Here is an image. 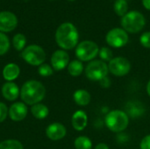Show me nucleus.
<instances>
[{
    "label": "nucleus",
    "instance_id": "28",
    "mask_svg": "<svg viewBox=\"0 0 150 149\" xmlns=\"http://www.w3.org/2000/svg\"><path fill=\"white\" fill-rule=\"evenodd\" d=\"M8 115H9V109L7 108L6 105L0 102V123L4 122Z\"/></svg>",
    "mask_w": 150,
    "mask_h": 149
},
{
    "label": "nucleus",
    "instance_id": "33",
    "mask_svg": "<svg viewBox=\"0 0 150 149\" xmlns=\"http://www.w3.org/2000/svg\"><path fill=\"white\" fill-rule=\"evenodd\" d=\"M147 92H148V95L150 97V80L147 84Z\"/></svg>",
    "mask_w": 150,
    "mask_h": 149
},
{
    "label": "nucleus",
    "instance_id": "9",
    "mask_svg": "<svg viewBox=\"0 0 150 149\" xmlns=\"http://www.w3.org/2000/svg\"><path fill=\"white\" fill-rule=\"evenodd\" d=\"M109 71L116 76H124L131 69L130 61L125 57H114L108 64Z\"/></svg>",
    "mask_w": 150,
    "mask_h": 149
},
{
    "label": "nucleus",
    "instance_id": "34",
    "mask_svg": "<svg viewBox=\"0 0 150 149\" xmlns=\"http://www.w3.org/2000/svg\"><path fill=\"white\" fill-rule=\"evenodd\" d=\"M69 1H75V0H69Z\"/></svg>",
    "mask_w": 150,
    "mask_h": 149
},
{
    "label": "nucleus",
    "instance_id": "24",
    "mask_svg": "<svg viewBox=\"0 0 150 149\" xmlns=\"http://www.w3.org/2000/svg\"><path fill=\"white\" fill-rule=\"evenodd\" d=\"M98 55L101 59V61H111L113 59V54H112V51L107 47H103L99 49L98 52Z\"/></svg>",
    "mask_w": 150,
    "mask_h": 149
},
{
    "label": "nucleus",
    "instance_id": "25",
    "mask_svg": "<svg viewBox=\"0 0 150 149\" xmlns=\"http://www.w3.org/2000/svg\"><path fill=\"white\" fill-rule=\"evenodd\" d=\"M10 48V40L8 37L0 32V55H4L8 52Z\"/></svg>",
    "mask_w": 150,
    "mask_h": 149
},
{
    "label": "nucleus",
    "instance_id": "5",
    "mask_svg": "<svg viewBox=\"0 0 150 149\" xmlns=\"http://www.w3.org/2000/svg\"><path fill=\"white\" fill-rule=\"evenodd\" d=\"M23 60L31 66H40L46 60L44 49L38 45H30L25 47L21 53Z\"/></svg>",
    "mask_w": 150,
    "mask_h": 149
},
{
    "label": "nucleus",
    "instance_id": "26",
    "mask_svg": "<svg viewBox=\"0 0 150 149\" xmlns=\"http://www.w3.org/2000/svg\"><path fill=\"white\" fill-rule=\"evenodd\" d=\"M38 73L41 76H52L53 75L54 69H53V68L50 65L46 64V63H43L40 66H39V68H38Z\"/></svg>",
    "mask_w": 150,
    "mask_h": 149
},
{
    "label": "nucleus",
    "instance_id": "20",
    "mask_svg": "<svg viewBox=\"0 0 150 149\" xmlns=\"http://www.w3.org/2000/svg\"><path fill=\"white\" fill-rule=\"evenodd\" d=\"M113 9L115 13L120 16L123 17L128 12V4L127 0H116L114 2Z\"/></svg>",
    "mask_w": 150,
    "mask_h": 149
},
{
    "label": "nucleus",
    "instance_id": "12",
    "mask_svg": "<svg viewBox=\"0 0 150 149\" xmlns=\"http://www.w3.org/2000/svg\"><path fill=\"white\" fill-rule=\"evenodd\" d=\"M27 115V106L25 103L16 102L9 108V117L15 122L22 121Z\"/></svg>",
    "mask_w": 150,
    "mask_h": 149
},
{
    "label": "nucleus",
    "instance_id": "30",
    "mask_svg": "<svg viewBox=\"0 0 150 149\" xmlns=\"http://www.w3.org/2000/svg\"><path fill=\"white\" fill-rule=\"evenodd\" d=\"M99 83H100V86L102 88H108L111 85V80L109 79V77L106 76V77L103 78L102 80H100L99 81Z\"/></svg>",
    "mask_w": 150,
    "mask_h": 149
},
{
    "label": "nucleus",
    "instance_id": "27",
    "mask_svg": "<svg viewBox=\"0 0 150 149\" xmlns=\"http://www.w3.org/2000/svg\"><path fill=\"white\" fill-rule=\"evenodd\" d=\"M140 42L146 48H150V32H146L141 35Z\"/></svg>",
    "mask_w": 150,
    "mask_h": 149
},
{
    "label": "nucleus",
    "instance_id": "11",
    "mask_svg": "<svg viewBox=\"0 0 150 149\" xmlns=\"http://www.w3.org/2000/svg\"><path fill=\"white\" fill-rule=\"evenodd\" d=\"M69 63V55L65 50H56L51 56L52 68L55 71H60L68 67Z\"/></svg>",
    "mask_w": 150,
    "mask_h": 149
},
{
    "label": "nucleus",
    "instance_id": "10",
    "mask_svg": "<svg viewBox=\"0 0 150 149\" xmlns=\"http://www.w3.org/2000/svg\"><path fill=\"white\" fill-rule=\"evenodd\" d=\"M18 25V18L15 14L11 11L0 12V32H9L13 31Z\"/></svg>",
    "mask_w": 150,
    "mask_h": 149
},
{
    "label": "nucleus",
    "instance_id": "29",
    "mask_svg": "<svg viewBox=\"0 0 150 149\" xmlns=\"http://www.w3.org/2000/svg\"><path fill=\"white\" fill-rule=\"evenodd\" d=\"M141 149H150V134L146 135L141 141Z\"/></svg>",
    "mask_w": 150,
    "mask_h": 149
},
{
    "label": "nucleus",
    "instance_id": "16",
    "mask_svg": "<svg viewBox=\"0 0 150 149\" xmlns=\"http://www.w3.org/2000/svg\"><path fill=\"white\" fill-rule=\"evenodd\" d=\"M20 74L19 67L15 63H8L4 66L3 69V77L8 82H12L16 80Z\"/></svg>",
    "mask_w": 150,
    "mask_h": 149
},
{
    "label": "nucleus",
    "instance_id": "3",
    "mask_svg": "<svg viewBox=\"0 0 150 149\" xmlns=\"http://www.w3.org/2000/svg\"><path fill=\"white\" fill-rule=\"evenodd\" d=\"M120 24L122 25V28L127 32L136 33L141 32L144 28L146 19L143 14L140 11H131L122 17Z\"/></svg>",
    "mask_w": 150,
    "mask_h": 149
},
{
    "label": "nucleus",
    "instance_id": "21",
    "mask_svg": "<svg viewBox=\"0 0 150 149\" xmlns=\"http://www.w3.org/2000/svg\"><path fill=\"white\" fill-rule=\"evenodd\" d=\"M74 146L76 149H91L92 142L86 136H79L75 140Z\"/></svg>",
    "mask_w": 150,
    "mask_h": 149
},
{
    "label": "nucleus",
    "instance_id": "8",
    "mask_svg": "<svg viewBox=\"0 0 150 149\" xmlns=\"http://www.w3.org/2000/svg\"><path fill=\"white\" fill-rule=\"evenodd\" d=\"M128 34L123 28H113L110 30L105 36L106 43L110 47L116 48L126 46L128 42Z\"/></svg>",
    "mask_w": 150,
    "mask_h": 149
},
{
    "label": "nucleus",
    "instance_id": "6",
    "mask_svg": "<svg viewBox=\"0 0 150 149\" xmlns=\"http://www.w3.org/2000/svg\"><path fill=\"white\" fill-rule=\"evenodd\" d=\"M108 71V65L101 60L91 61L85 68V75L91 81L99 82L107 76Z\"/></svg>",
    "mask_w": 150,
    "mask_h": 149
},
{
    "label": "nucleus",
    "instance_id": "18",
    "mask_svg": "<svg viewBox=\"0 0 150 149\" xmlns=\"http://www.w3.org/2000/svg\"><path fill=\"white\" fill-rule=\"evenodd\" d=\"M31 112H32L33 116L34 118H36L37 119H44L48 116L49 110L45 105L39 103L34 105H32Z\"/></svg>",
    "mask_w": 150,
    "mask_h": 149
},
{
    "label": "nucleus",
    "instance_id": "7",
    "mask_svg": "<svg viewBox=\"0 0 150 149\" xmlns=\"http://www.w3.org/2000/svg\"><path fill=\"white\" fill-rule=\"evenodd\" d=\"M98 46L91 40H83L76 48V55L81 61H92L98 54Z\"/></svg>",
    "mask_w": 150,
    "mask_h": 149
},
{
    "label": "nucleus",
    "instance_id": "19",
    "mask_svg": "<svg viewBox=\"0 0 150 149\" xmlns=\"http://www.w3.org/2000/svg\"><path fill=\"white\" fill-rule=\"evenodd\" d=\"M83 71V65L81 61L74 60L68 65V72L72 76H78Z\"/></svg>",
    "mask_w": 150,
    "mask_h": 149
},
{
    "label": "nucleus",
    "instance_id": "2",
    "mask_svg": "<svg viewBox=\"0 0 150 149\" xmlns=\"http://www.w3.org/2000/svg\"><path fill=\"white\" fill-rule=\"evenodd\" d=\"M46 96L44 85L36 80L25 82L20 89V97L25 105H34L41 102Z\"/></svg>",
    "mask_w": 150,
    "mask_h": 149
},
{
    "label": "nucleus",
    "instance_id": "14",
    "mask_svg": "<svg viewBox=\"0 0 150 149\" xmlns=\"http://www.w3.org/2000/svg\"><path fill=\"white\" fill-rule=\"evenodd\" d=\"M2 94H3V97L6 100L14 101L19 97L20 90H19L18 86L16 83H14L13 82H8L3 85Z\"/></svg>",
    "mask_w": 150,
    "mask_h": 149
},
{
    "label": "nucleus",
    "instance_id": "15",
    "mask_svg": "<svg viewBox=\"0 0 150 149\" xmlns=\"http://www.w3.org/2000/svg\"><path fill=\"white\" fill-rule=\"evenodd\" d=\"M71 124H72L73 128L76 131L84 130L88 124V117L85 112L82 110L76 111L72 116Z\"/></svg>",
    "mask_w": 150,
    "mask_h": 149
},
{
    "label": "nucleus",
    "instance_id": "17",
    "mask_svg": "<svg viewBox=\"0 0 150 149\" xmlns=\"http://www.w3.org/2000/svg\"><path fill=\"white\" fill-rule=\"evenodd\" d=\"M73 99L76 105L80 106H85L88 105L91 102V95L87 90L80 89L74 92Z\"/></svg>",
    "mask_w": 150,
    "mask_h": 149
},
{
    "label": "nucleus",
    "instance_id": "23",
    "mask_svg": "<svg viewBox=\"0 0 150 149\" xmlns=\"http://www.w3.org/2000/svg\"><path fill=\"white\" fill-rule=\"evenodd\" d=\"M0 149H24L20 141L17 140H5L0 142Z\"/></svg>",
    "mask_w": 150,
    "mask_h": 149
},
{
    "label": "nucleus",
    "instance_id": "32",
    "mask_svg": "<svg viewBox=\"0 0 150 149\" xmlns=\"http://www.w3.org/2000/svg\"><path fill=\"white\" fill-rule=\"evenodd\" d=\"M142 4L147 10H150V0H142Z\"/></svg>",
    "mask_w": 150,
    "mask_h": 149
},
{
    "label": "nucleus",
    "instance_id": "4",
    "mask_svg": "<svg viewBox=\"0 0 150 149\" xmlns=\"http://www.w3.org/2000/svg\"><path fill=\"white\" fill-rule=\"evenodd\" d=\"M105 126L113 133H120L127 129L129 124L127 113L120 110L111 111L105 116Z\"/></svg>",
    "mask_w": 150,
    "mask_h": 149
},
{
    "label": "nucleus",
    "instance_id": "31",
    "mask_svg": "<svg viewBox=\"0 0 150 149\" xmlns=\"http://www.w3.org/2000/svg\"><path fill=\"white\" fill-rule=\"evenodd\" d=\"M95 149H109V147L105 143H99L96 146Z\"/></svg>",
    "mask_w": 150,
    "mask_h": 149
},
{
    "label": "nucleus",
    "instance_id": "22",
    "mask_svg": "<svg viewBox=\"0 0 150 149\" xmlns=\"http://www.w3.org/2000/svg\"><path fill=\"white\" fill-rule=\"evenodd\" d=\"M12 44L16 50L23 51L26 44V38L22 33H17L12 39Z\"/></svg>",
    "mask_w": 150,
    "mask_h": 149
},
{
    "label": "nucleus",
    "instance_id": "13",
    "mask_svg": "<svg viewBox=\"0 0 150 149\" xmlns=\"http://www.w3.org/2000/svg\"><path fill=\"white\" fill-rule=\"evenodd\" d=\"M66 127L61 123H52L46 129V135L51 141H60L66 136Z\"/></svg>",
    "mask_w": 150,
    "mask_h": 149
},
{
    "label": "nucleus",
    "instance_id": "1",
    "mask_svg": "<svg viewBox=\"0 0 150 149\" xmlns=\"http://www.w3.org/2000/svg\"><path fill=\"white\" fill-rule=\"evenodd\" d=\"M79 34L76 27L69 22L59 25L55 32L57 45L63 50H70L78 45Z\"/></svg>",
    "mask_w": 150,
    "mask_h": 149
}]
</instances>
